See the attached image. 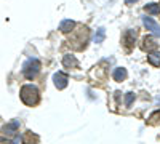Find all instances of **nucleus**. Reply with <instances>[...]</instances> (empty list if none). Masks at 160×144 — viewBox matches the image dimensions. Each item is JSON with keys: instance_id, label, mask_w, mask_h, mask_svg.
I'll return each instance as SVG.
<instances>
[{"instance_id": "obj_10", "label": "nucleus", "mask_w": 160, "mask_h": 144, "mask_svg": "<svg viewBox=\"0 0 160 144\" xmlns=\"http://www.w3.org/2000/svg\"><path fill=\"white\" fill-rule=\"evenodd\" d=\"M74 27H75V22H74L72 19H64V21H61V24H59V31H61L62 34L72 32Z\"/></svg>"}, {"instance_id": "obj_20", "label": "nucleus", "mask_w": 160, "mask_h": 144, "mask_svg": "<svg viewBox=\"0 0 160 144\" xmlns=\"http://www.w3.org/2000/svg\"><path fill=\"white\" fill-rule=\"evenodd\" d=\"M158 10H160V5H158Z\"/></svg>"}, {"instance_id": "obj_17", "label": "nucleus", "mask_w": 160, "mask_h": 144, "mask_svg": "<svg viewBox=\"0 0 160 144\" xmlns=\"http://www.w3.org/2000/svg\"><path fill=\"white\" fill-rule=\"evenodd\" d=\"M133 99H135V93H127V98H125V106H127V107L131 106Z\"/></svg>"}, {"instance_id": "obj_9", "label": "nucleus", "mask_w": 160, "mask_h": 144, "mask_svg": "<svg viewBox=\"0 0 160 144\" xmlns=\"http://www.w3.org/2000/svg\"><path fill=\"white\" fill-rule=\"evenodd\" d=\"M62 64H64V67H68V69H77L78 67V61L72 55H64Z\"/></svg>"}, {"instance_id": "obj_11", "label": "nucleus", "mask_w": 160, "mask_h": 144, "mask_svg": "<svg viewBox=\"0 0 160 144\" xmlns=\"http://www.w3.org/2000/svg\"><path fill=\"white\" fill-rule=\"evenodd\" d=\"M141 48L146 51H152V50H155L157 48V43H155V40L152 37H144V40H142V45H141Z\"/></svg>"}, {"instance_id": "obj_4", "label": "nucleus", "mask_w": 160, "mask_h": 144, "mask_svg": "<svg viewBox=\"0 0 160 144\" xmlns=\"http://www.w3.org/2000/svg\"><path fill=\"white\" fill-rule=\"evenodd\" d=\"M18 128H19V120H11V122H8L7 125L2 127L0 133H3L7 136H11V135H16L18 133Z\"/></svg>"}, {"instance_id": "obj_5", "label": "nucleus", "mask_w": 160, "mask_h": 144, "mask_svg": "<svg viewBox=\"0 0 160 144\" xmlns=\"http://www.w3.org/2000/svg\"><path fill=\"white\" fill-rule=\"evenodd\" d=\"M53 82H55V87L58 90H64L66 87H68L69 78H68V75H66L64 72H56L55 75H53Z\"/></svg>"}, {"instance_id": "obj_19", "label": "nucleus", "mask_w": 160, "mask_h": 144, "mask_svg": "<svg viewBox=\"0 0 160 144\" xmlns=\"http://www.w3.org/2000/svg\"><path fill=\"white\" fill-rule=\"evenodd\" d=\"M135 2H138V0H125L127 5H131V3H135Z\"/></svg>"}, {"instance_id": "obj_3", "label": "nucleus", "mask_w": 160, "mask_h": 144, "mask_svg": "<svg viewBox=\"0 0 160 144\" xmlns=\"http://www.w3.org/2000/svg\"><path fill=\"white\" fill-rule=\"evenodd\" d=\"M77 34H78V35H77L75 40H77L78 43L75 45V50H83L85 45H87V42H88V27H82ZM75 40H74V38H71L69 43H72V42H75Z\"/></svg>"}, {"instance_id": "obj_13", "label": "nucleus", "mask_w": 160, "mask_h": 144, "mask_svg": "<svg viewBox=\"0 0 160 144\" xmlns=\"http://www.w3.org/2000/svg\"><path fill=\"white\" fill-rule=\"evenodd\" d=\"M148 61L152 64V66L158 67L160 66V51H151L149 56H148Z\"/></svg>"}, {"instance_id": "obj_16", "label": "nucleus", "mask_w": 160, "mask_h": 144, "mask_svg": "<svg viewBox=\"0 0 160 144\" xmlns=\"http://www.w3.org/2000/svg\"><path fill=\"white\" fill-rule=\"evenodd\" d=\"M158 119H160V111L154 112V114L149 117V125H155V123L158 122Z\"/></svg>"}, {"instance_id": "obj_12", "label": "nucleus", "mask_w": 160, "mask_h": 144, "mask_svg": "<svg viewBox=\"0 0 160 144\" xmlns=\"http://www.w3.org/2000/svg\"><path fill=\"white\" fill-rule=\"evenodd\" d=\"M127 69H123V67H117V69H114V74H112V77H114V80L115 82H123L125 78H127Z\"/></svg>"}, {"instance_id": "obj_8", "label": "nucleus", "mask_w": 160, "mask_h": 144, "mask_svg": "<svg viewBox=\"0 0 160 144\" xmlns=\"http://www.w3.org/2000/svg\"><path fill=\"white\" fill-rule=\"evenodd\" d=\"M21 141H22V144H38L40 138H38L35 133H32L31 130H28V132H26V133L22 135Z\"/></svg>"}, {"instance_id": "obj_1", "label": "nucleus", "mask_w": 160, "mask_h": 144, "mask_svg": "<svg viewBox=\"0 0 160 144\" xmlns=\"http://www.w3.org/2000/svg\"><path fill=\"white\" fill-rule=\"evenodd\" d=\"M22 102L26 104V106H35V104H38L40 101V96H38V90L32 85H24L21 88V93H19Z\"/></svg>"}, {"instance_id": "obj_18", "label": "nucleus", "mask_w": 160, "mask_h": 144, "mask_svg": "<svg viewBox=\"0 0 160 144\" xmlns=\"http://www.w3.org/2000/svg\"><path fill=\"white\" fill-rule=\"evenodd\" d=\"M0 144H15V142L10 139H5V138H0Z\"/></svg>"}, {"instance_id": "obj_7", "label": "nucleus", "mask_w": 160, "mask_h": 144, "mask_svg": "<svg viewBox=\"0 0 160 144\" xmlns=\"http://www.w3.org/2000/svg\"><path fill=\"white\" fill-rule=\"evenodd\" d=\"M142 22H144L146 27H148V31H151L154 35L160 37V26H158L152 18H142Z\"/></svg>"}, {"instance_id": "obj_14", "label": "nucleus", "mask_w": 160, "mask_h": 144, "mask_svg": "<svg viewBox=\"0 0 160 144\" xmlns=\"http://www.w3.org/2000/svg\"><path fill=\"white\" fill-rule=\"evenodd\" d=\"M104 38H106V29L104 27H99L98 32L95 34V37H93V40H95V43H102Z\"/></svg>"}, {"instance_id": "obj_15", "label": "nucleus", "mask_w": 160, "mask_h": 144, "mask_svg": "<svg viewBox=\"0 0 160 144\" xmlns=\"http://www.w3.org/2000/svg\"><path fill=\"white\" fill-rule=\"evenodd\" d=\"M144 10L148 11V13H151V15H157V13H160V10H158V5H157V3H149V5H146V7H144Z\"/></svg>"}, {"instance_id": "obj_2", "label": "nucleus", "mask_w": 160, "mask_h": 144, "mask_svg": "<svg viewBox=\"0 0 160 144\" xmlns=\"http://www.w3.org/2000/svg\"><path fill=\"white\" fill-rule=\"evenodd\" d=\"M40 61L38 59H29L28 62L22 66V74L28 80H32V78L37 77V74L40 72Z\"/></svg>"}, {"instance_id": "obj_6", "label": "nucleus", "mask_w": 160, "mask_h": 144, "mask_svg": "<svg viewBox=\"0 0 160 144\" xmlns=\"http://www.w3.org/2000/svg\"><path fill=\"white\" fill-rule=\"evenodd\" d=\"M136 35H138V32L133 31V29H130V31L125 32V35H123V43H125L127 50H131V48H133V45H135V40H136Z\"/></svg>"}]
</instances>
